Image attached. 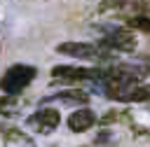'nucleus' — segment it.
<instances>
[{"mask_svg": "<svg viewBox=\"0 0 150 147\" xmlns=\"http://www.w3.org/2000/svg\"><path fill=\"white\" fill-rule=\"evenodd\" d=\"M59 121H61V114H59V110H54V107H40L38 112H33V114L26 119L28 128H33V131L40 133V135L52 133V131L59 126Z\"/></svg>", "mask_w": 150, "mask_h": 147, "instance_id": "nucleus-5", "label": "nucleus"}, {"mask_svg": "<svg viewBox=\"0 0 150 147\" xmlns=\"http://www.w3.org/2000/svg\"><path fill=\"white\" fill-rule=\"evenodd\" d=\"M96 121H98L96 112H91L89 107H82V110H75V112L68 117V128L75 131V133H84V131H89Z\"/></svg>", "mask_w": 150, "mask_h": 147, "instance_id": "nucleus-6", "label": "nucleus"}, {"mask_svg": "<svg viewBox=\"0 0 150 147\" xmlns=\"http://www.w3.org/2000/svg\"><path fill=\"white\" fill-rule=\"evenodd\" d=\"M52 77L61 82H98L103 79L101 68H75V65H56L52 68Z\"/></svg>", "mask_w": 150, "mask_h": 147, "instance_id": "nucleus-4", "label": "nucleus"}, {"mask_svg": "<svg viewBox=\"0 0 150 147\" xmlns=\"http://www.w3.org/2000/svg\"><path fill=\"white\" fill-rule=\"evenodd\" d=\"M115 119H117V112H108V114H105L103 119H98V121H101V124H112Z\"/></svg>", "mask_w": 150, "mask_h": 147, "instance_id": "nucleus-12", "label": "nucleus"}, {"mask_svg": "<svg viewBox=\"0 0 150 147\" xmlns=\"http://www.w3.org/2000/svg\"><path fill=\"white\" fill-rule=\"evenodd\" d=\"M21 105H23V103H21L19 96H7V93H5V96L0 98V114H2V117H12V114H16V112L21 110Z\"/></svg>", "mask_w": 150, "mask_h": 147, "instance_id": "nucleus-9", "label": "nucleus"}, {"mask_svg": "<svg viewBox=\"0 0 150 147\" xmlns=\"http://www.w3.org/2000/svg\"><path fill=\"white\" fill-rule=\"evenodd\" d=\"M0 135L5 147H33V140L16 128H0Z\"/></svg>", "mask_w": 150, "mask_h": 147, "instance_id": "nucleus-7", "label": "nucleus"}, {"mask_svg": "<svg viewBox=\"0 0 150 147\" xmlns=\"http://www.w3.org/2000/svg\"><path fill=\"white\" fill-rule=\"evenodd\" d=\"M127 26L136 33V30H141V33H150V14H138V16H131V19H127Z\"/></svg>", "mask_w": 150, "mask_h": 147, "instance_id": "nucleus-11", "label": "nucleus"}, {"mask_svg": "<svg viewBox=\"0 0 150 147\" xmlns=\"http://www.w3.org/2000/svg\"><path fill=\"white\" fill-rule=\"evenodd\" d=\"M145 100H150V82L131 86L129 93H127V98H124V103H145Z\"/></svg>", "mask_w": 150, "mask_h": 147, "instance_id": "nucleus-10", "label": "nucleus"}, {"mask_svg": "<svg viewBox=\"0 0 150 147\" xmlns=\"http://www.w3.org/2000/svg\"><path fill=\"white\" fill-rule=\"evenodd\" d=\"M54 100H63V103H77V105H84L89 103V93L82 91V89H63L54 96Z\"/></svg>", "mask_w": 150, "mask_h": 147, "instance_id": "nucleus-8", "label": "nucleus"}, {"mask_svg": "<svg viewBox=\"0 0 150 147\" xmlns=\"http://www.w3.org/2000/svg\"><path fill=\"white\" fill-rule=\"evenodd\" d=\"M35 68L33 65H26V63H16V65H9L5 70V75L0 77V89L2 93L7 96H19L33 79H35Z\"/></svg>", "mask_w": 150, "mask_h": 147, "instance_id": "nucleus-2", "label": "nucleus"}, {"mask_svg": "<svg viewBox=\"0 0 150 147\" xmlns=\"http://www.w3.org/2000/svg\"><path fill=\"white\" fill-rule=\"evenodd\" d=\"M98 44L105 47V49H110V51L131 54V51H136L138 40H136V33H134L131 28H110V30L101 37Z\"/></svg>", "mask_w": 150, "mask_h": 147, "instance_id": "nucleus-3", "label": "nucleus"}, {"mask_svg": "<svg viewBox=\"0 0 150 147\" xmlns=\"http://www.w3.org/2000/svg\"><path fill=\"white\" fill-rule=\"evenodd\" d=\"M56 51L63 56H73V58H82V61H96V63H112L115 51L101 47L98 42H61L56 44Z\"/></svg>", "mask_w": 150, "mask_h": 147, "instance_id": "nucleus-1", "label": "nucleus"}]
</instances>
